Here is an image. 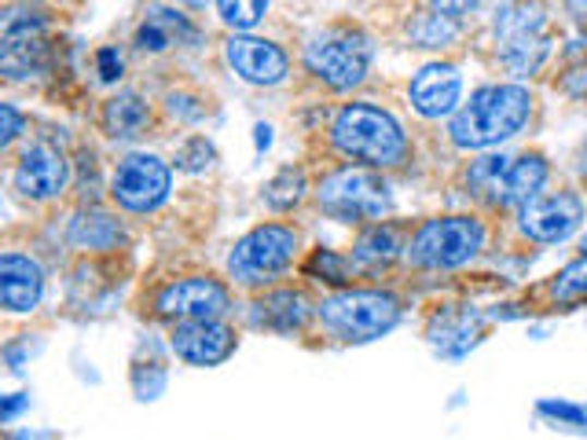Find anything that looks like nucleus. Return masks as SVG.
I'll use <instances>...</instances> for the list:
<instances>
[{"mask_svg": "<svg viewBox=\"0 0 587 440\" xmlns=\"http://www.w3.org/2000/svg\"><path fill=\"white\" fill-rule=\"evenodd\" d=\"M584 412H587V407H584Z\"/></svg>", "mask_w": 587, "mask_h": 440, "instance_id": "obj_38", "label": "nucleus"}, {"mask_svg": "<svg viewBox=\"0 0 587 440\" xmlns=\"http://www.w3.org/2000/svg\"><path fill=\"white\" fill-rule=\"evenodd\" d=\"M48 63V19L37 8H0V74L23 82Z\"/></svg>", "mask_w": 587, "mask_h": 440, "instance_id": "obj_8", "label": "nucleus"}, {"mask_svg": "<svg viewBox=\"0 0 587 440\" xmlns=\"http://www.w3.org/2000/svg\"><path fill=\"white\" fill-rule=\"evenodd\" d=\"M580 257H587V235L580 239Z\"/></svg>", "mask_w": 587, "mask_h": 440, "instance_id": "obj_37", "label": "nucleus"}, {"mask_svg": "<svg viewBox=\"0 0 587 440\" xmlns=\"http://www.w3.org/2000/svg\"><path fill=\"white\" fill-rule=\"evenodd\" d=\"M225 52L228 63L236 66V74L250 85H279L290 70L287 52L272 41H261V37H231Z\"/></svg>", "mask_w": 587, "mask_h": 440, "instance_id": "obj_15", "label": "nucleus"}, {"mask_svg": "<svg viewBox=\"0 0 587 440\" xmlns=\"http://www.w3.org/2000/svg\"><path fill=\"white\" fill-rule=\"evenodd\" d=\"M320 323L331 330L338 342H374V338L390 334L400 323V297L390 290H357L346 286L338 294L320 302Z\"/></svg>", "mask_w": 587, "mask_h": 440, "instance_id": "obj_3", "label": "nucleus"}, {"mask_svg": "<svg viewBox=\"0 0 587 440\" xmlns=\"http://www.w3.org/2000/svg\"><path fill=\"white\" fill-rule=\"evenodd\" d=\"M306 66L320 82H327L338 93H349V88L368 82L371 41L352 29H331V34L312 37L306 45Z\"/></svg>", "mask_w": 587, "mask_h": 440, "instance_id": "obj_7", "label": "nucleus"}, {"mask_svg": "<svg viewBox=\"0 0 587 440\" xmlns=\"http://www.w3.org/2000/svg\"><path fill=\"white\" fill-rule=\"evenodd\" d=\"M306 272L312 279H323V283H334V286H346L349 283V261L334 249H316L312 261L306 265Z\"/></svg>", "mask_w": 587, "mask_h": 440, "instance_id": "obj_27", "label": "nucleus"}, {"mask_svg": "<svg viewBox=\"0 0 587 440\" xmlns=\"http://www.w3.org/2000/svg\"><path fill=\"white\" fill-rule=\"evenodd\" d=\"M173 353L191 367H217L236 353V330L220 319H199V323H177Z\"/></svg>", "mask_w": 587, "mask_h": 440, "instance_id": "obj_13", "label": "nucleus"}, {"mask_svg": "<svg viewBox=\"0 0 587 440\" xmlns=\"http://www.w3.org/2000/svg\"><path fill=\"white\" fill-rule=\"evenodd\" d=\"M136 45H140V48H147V52H161V48L169 45V29L161 26L155 15H151L147 23L136 29Z\"/></svg>", "mask_w": 587, "mask_h": 440, "instance_id": "obj_32", "label": "nucleus"}, {"mask_svg": "<svg viewBox=\"0 0 587 440\" xmlns=\"http://www.w3.org/2000/svg\"><path fill=\"white\" fill-rule=\"evenodd\" d=\"M316 198L323 213H331L342 224H360V220H374L379 224L382 213L390 209V187L379 173L363 166H342L320 180Z\"/></svg>", "mask_w": 587, "mask_h": 440, "instance_id": "obj_5", "label": "nucleus"}, {"mask_svg": "<svg viewBox=\"0 0 587 440\" xmlns=\"http://www.w3.org/2000/svg\"><path fill=\"white\" fill-rule=\"evenodd\" d=\"M26 407H29V396L26 393L0 396V418H15V415H23Z\"/></svg>", "mask_w": 587, "mask_h": 440, "instance_id": "obj_35", "label": "nucleus"}, {"mask_svg": "<svg viewBox=\"0 0 587 440\" xmlns=\"http://www.w3.org/2000/svg\"><path fill=\"white\" fill-rule=\"evenodd\" d=\"M331 144L363 169H390L408 158V133L390 110L374 103H346L334 114Z\"/></svg>", "mask_w": 587, "mask_h": 440, "instance_id": "obj_2", "label": "nucleus"}, {"mask_svg": "<svg viewBox=\"0 0 587 440\" xmlns=\"http://www.w3.org/2000/svg\"><path fill=\"white\" fill-rule=\"evenodd\" d=\"M151 122V110L147 103L140 99L136 93H121L115 99H107V107H104V129H107V136H115V139H133L140 136L147 129Z\"/></svg>", "mask_w": 587, "mask_h": 440, "instance_id": "obj_20", "label": "nucleus"}, {"mask_svg": "<svg viewBox=\"0 0 587 440\" xmlns=\"http://www.w3.org/2000/svg\"><path fill=\"white\" fill-rule=\"evenodd\" d=\"M562 88H565L570 96H576V99H587V63L576 66V70H570V74L562 77Z\"/></svg>", "mask_w": 587, "mask_h": 440, "instance_id": "obj_34", "label": "nucleus"}, {"mask_svg": "<svg viewBox=\"0 0 587 440\" xmlns=\"http://www.w3.org/2000/svg\"><path fill=\"white\" fill-rule=\"evenodd\" d=\"M158 316L180 319V323H199V319H220L231 308V294L225 283L209 276L195 279H180V283H169L155 297Z\"/></svg>", "mask_w": 587, "mask_h": 440, "instance_id": "obj_10", "label": "nucleus"}, {"mask_svg": "<svg viewBox=\"0 0 587 440\" xmlns=\"http://www.w3.org/2000/svg\"><path fill=\"white\" fill-rule=\"evenodd\" d=\"M548 158L543 155H522L514 158L503 173V187H500V206H529L532 198H540L543 184H548Z\"/></svg>", "mask_w": 587, "mask_h": 440, "instance_id": "obj_17", "label": "nucleus"}, {"mask_svg": "<svg viewBox=\"0 0 587 440\" xmlns=\"http://www.w3.org/2000/svg\"><path fill=\"white\" fill-rule=\"evenodd\" d=\"M23 129H26L23 110L0 103V151H4V147L12 144V139H19V133H23Z\"/></svg>", "mask_w": 587, "mask_h": 440, "instance_id": "obj_31", "label": "nucleus"}, {"mask_svg": "<svg viewBox=\"0 0 587 440\" xmlns=\"http://www.w3.org/2000/svg\"><path fill=\"white\" fill-rule=\"evenodd\" d=\"M543 23H548V19H543L540 8H500V12H495V37H500V48L540 41Z\"/></svg>", "mask_w": 587, "mask_h": 440, "instance_id": "obj_21", "label": "nucleus"}, {"mask_svg": "<svg viewBox=\"0 0 587 440\" xmlns=\"http://www.w3.org/2000/svg\"><path fill=\"white\" fill-rule=\"evenodd\" d=\"M217 12H220V19H225L228 26L250 29V26H257L261 19H265L268 4H265V0H239V4H236V0H220Z\"/></svg>", "mask_w": 587, "mask_h": 440, "instance_id": "obj_28", "label": "nucleus"}, {"mask_svg": "<svg viewBox=\"0 0 587 440\" xmlns=\"http://www.w3.org/2000/svg\"><path fill=\"white\" fill-rule=\"evenodd\" d=\"M536 412L548 415V418H559V423H565V426H584L587 423L584 407L570 404V400H540V404H536Z\"/></svg>", "mask_w": 587, "mask_h": 440, "instance_id": "obj_30", "label": "nucleus"}, {"mask_svg": "<svg viewBox=\"0 0 587 440\" xmlns=\"http://www.w3.org/2000/svg\"><path fill=\"white\" fill-rule=\"evenodd\" d=\"M96 66H99V77H104V82H118V77H121L118 48H99V52H96Z\"/></svg>", "mask_w": 587, "mask_h": 440, "instance_id": "obj_33", "label": "nucleus"}, {"mask_svg": "<svg viewBox=\"0 0 587 440\" xmlns=\"http://www.w3.org/2000/svg\"><path fill=\"white\" fill-rule=\"evenodd\" d=\"M309 192V180H306V169H279L276 176L265 184V206L268 209H276V213H287V209H294L306 198Z\"/></svg>", "mask_w": 587, "mask_h": 440, "instance_id": "obj_24", "label": "nucleus"}, {"mask_svg": "<svg viewBox=\"0 0 587 440\" xmlns=\"http://www.w3.org/2000/svg\"><path fill=\"white\" fill-rule=\"evenodd\" d=\"M551 297L562 305L587 297V257H576V261H570L559 276L551 279Z\"/></svg>", "mask_w": 587, "mask_h": 440, "instance_id": "obj_25", "label": "nucleus"}, {"mask_svg": "<svg viewBox=\"0 0 587 440\" xmlns=\"http://www.w3.org/2000/svg\"><path fill=\"white\" fill-rule=\"evenodd\" d=\"M507 166H511V158H481V162H474L470 166V173H467V180H470V187L474 192H481V195H492L495 203H500V187H503V173H507Z\"/></svg>", "mask_w": 587, "mask_h": 440, "instance_id": "obj_26", "label": "nucleus"}, {"mask_svg": "<svg viewBox=\"0 0 587 440\" xmlns=\"http://www.w3.org/2000/svg\"><path fill=\"white\" fill-rule=\"evenodd\" d=\"M532 118V96L525 85H484L452 114L448 136L463 151H484L518 136Z\"/></svg>", "mask_w": 587, "mask_h": 440, "instance_id": "obj_1", "label": "nucleus"}, {"mask_svg": "<svg viewBox=\"0 0 587 440\" xmlns=\"http://www.w3.org/2000/svg\"><path fill=\"white\" fill-rule=\"evenodd\" d=\"M121 239V228L118 220L110 213H77L74 224H70V243L81 246V249H110Z\"/></svg>", "mask_w": 587, "mask_h": 440, "instance_id": "obj_23", "label": "nucleus"}, {"mask_svg": "<svg viewBox=\"0 0 587 440\" xmlns=\"http://www.w3.org/2000/svg\"><path fill=\"white\" fill-rule=\"evenodd\" d=\"M254 308H257L254 313L257 323L276 330V334H294V330H301L309 319V302L298 290H272Z\"/></svg>", "mask_w": 587, "mask_h": 440, "instance_id": "obj_18", "label": "nucleus"}, {"mask_svg": "<svg viewBox=\"0 0 587 440\" xmlns=\"http://www.w3.org/2000/svg\"><path fill=\"white\" fill-rule=\"evenodd\" d=\"M484 246V224L478 217H433L408 243V261L415 268H430V272H444V268H459L474 261Z\"/></svg>", "mask_w": 587, "mask_h": 440, "instance_id": "obj_4", "label": "nucleus"}, {"mask_svg": "<svg viewBox=\"0 0 587 440\" xmlns=\"http://www.w3.org/2000/svg\"><path fill=\"white\" fill-rule=\"evenodd\" d=\"M254 133H257V151H268V147H272V125H257Z\"/></svg>", "mask_w": 587, "mask_h": 440, "instance_id": "obj_36", "label": "nucleus"}, {"mask_svg": "<svg viewBox=\"0 0 587 440\" xmlns=\"http://www.w3.org/2000/svg\"><path fill=\"white\" fill-rule=\"evenodd\" d=\"M400 232L393 224H371L368 232H360L357 239V246H352V257L363 265V268H382V265H390L393 257L400 254Z\"/></svg>", "mask_w": 587, "mask_h": 440, "instance_id": "obj_22", "label": "nucleus"}, {"mask_svg": "<svg viewBox=\"0 0 587 440\" xmlns=\"http://www.w3.org/2000/svg\"><path fill=\"white\" fill-rule=\"evenodd\" d=\"M298 254V232L287 224H261L236 243L228 257V272L242 286H261L283 276Z\"/></svg>", "mask_w": 587, "mask_h": 440, "instance_id": "obj_6", "label": "nucleus"}, {"mask_svg": "<svg viewBox=\"0 0 587 440\" xmlns=\"http://www.w3.org/2000/svg\"><path fill=\"white\" fill-rule=\"evenodd\" d=\"M169 184H173V176L158 155H129L115 169L110 195L129 213H151L169 198Z\"/></svg>", "mask_w": 587, "mask_h": 440, "instance_id": "obj_9", "label": "nucleus"}, {"mask_svg": "<svg viewBox=\"0 0 587 440\" xmlns=\"http://www.w3.org/2000/svg\"><path fill=\"white\" fill-rule=\"evenodd\" d=\"M70 180V162L67 155L59 151L56 144L40 139V144L26 147L23 158H19V169H15V192L34 198V203H45V198H56L63 195Z\"/></svg>", "mask_w": 587, "mask_h": 440, "instance_id": "obj_12", "label": "nucleus"}, {"mask_svg": "<svg viewBox=\"0 0 587 440\" xmlns=\"http://www.w3.org/2000/svg\"><path fill=\"white\" fill-rule=\"evenodd\" d=\"M45 294V272L26 254H0V308L34 313Z\"/></svg>", "mask_w": 587, "mask_h": 440, "instance_id": "obj_16", "label": "nucleus"}, {"mask_svg": "<svg viewBox=\"0 0 587 440\" xmlns=\"http://www.w3.org/2000/svg\"><path fill=\"white\" fill-rule=\"evenodd\" d=\"M455 12H463V8H455V4H433L427 15H419V19H411V41L419 45V48H448L459 41V34H463V23H459V15Z\"/></svg>", "mask_w": 587, "mask_h": 440, "instance_id": "obj_19", "label": "nucleus"}, {"mask_svg": "<svg viewBox=\"0 0 587 440\" xmlns=\"http://www.w3.org/2000/svg\"><path fill=\"white\" fill-rule=\"evenodd\" d=\"M411 107L419 110L422 118H448L459 110V96H463V74L459 66L452 63H430L422 66L419 74L411 77Z\"/></svg>", "mask_w": 587, "mask_h": 440, "instance_id": "obj_14", "label": "nucleus"}, {"mask_svg": "<svg viewBox=\"0 0 587 440\" xmlns=\"http://www.w3.org/2000/svg\"><path fill=\"white\" fill-rule=\"evenodd\" d=\"M584 220V198L576 192H554L522 206V232L532 243H565Z\"/></svg>", "mask_w": 587, "mask_h": 440, "instance_id": "obj_11", "label": "nucleus"}, {"mask_svg": "<svg viewBox=\"0 0 587 440\" xmlns=\"http://www.w3.org/2000/svg\"><path fill=\"white\" fill-rule=\"evenodd\" d=\"M209 162H214V147L202 136H191L177 155V166L188 169V173H202V169H209Z\"/></svg>", "mask_w": 587, "mask_h": 440, "instance_id": "obj_29", "label": "nucleus"}]
</instances>
